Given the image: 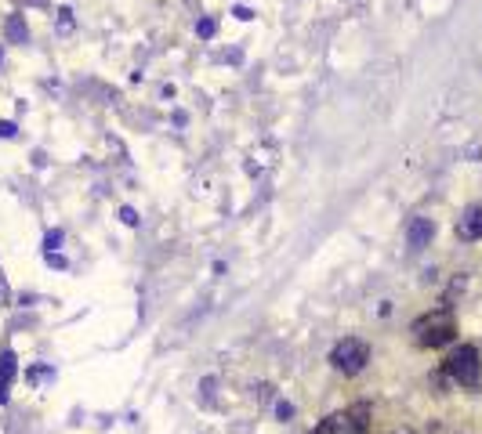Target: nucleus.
<instances>
[{
  "mask_svg": "<svg viewBox=\"0 0 482 434\" xmlns=\"http://www.w3.org/2000/svg\"><path fill=\"white\" fill-rule=\"evenodd\" d=\"M410 333H413V340L421 347H443V344H450L457 337V322H453L450 308H435V312L417 318Z\"/></svg>",
  "mask_w": 482,
  "mask_h": 434,
  "instance_id": "obj_1",
  "label": "nucleus"
},
{
  "mask_svg": "<svg viewBox=\"0 0 482 434\" xmlns=\"http://www.w3.org/2000/svg\"><path fill=\"white\" fill-rule=\"evenodd\" d=\"M443 377L446 380H453V384H460V387H478L482 384V362H478V351L471 344H460L457 351L446 358V365H443Z\"/></svg>",
  "mask_w": 482,
  "mask_h": 434,
  "instance_id": "obj_2",
  "label": "nucleus"
},
{
  "mask_svg": "<svg viewBox=\"0 0 482 434\" xmlns=\"http://www.w3.org/2000/svg\"><path fill=\"white\" fill-rule=\"evenodd\" d=\"M330 362H333V369H341L345 377H355V373H363V365L370 362V347L359 337H345V340L333 344Z\"/></svg>",
  "mask_w": 482,
  "mask_h": 434,
  "instance_id": "obj_3",
  "label": "nucleus"
},
{
  "mask_svg": "<svg viewBox=\"0 0 482 434\" xmlns=\"http://www.w3.org/2000/svg\"><path fill=\"white\" fill-rule=\"evenodd\" d=\"M366 416H370V405L359 402L352 405L345 412H338V416H330V434H366Z\"/></svg>",
  "mask_w": 482,
  "mask_h": 434,
  "instance_id": "obj_4",
  "label": "nucleus"
},
{
  "mask_svg": "<svg viewBox=\"0 0 482 434\" xmlns=\"http://www.w3.org/2000/svg\"><path fill=\"white\" fill-rule=\"evenodd\" d=\"M457 235L464 239V243H475V239H482V203H471L464 214H460Z\"/></svg>",
  "mask_w": 482,
  "mask_h": 434,
  "instance_id": "obj_5",
  "label": "nucleus"
},
{
  "mask_svg": "<svg viewBox=\"0 0 482 434\" xmlns=\"http://www.w3.org/2000/svg\"><path fill=\"white\" fill-rule=\"evenodd\" d=\"M432 235H435V225L428 221V217H413L410 228H406V239H410V250H425L432 243Z\"/></svg>",
  "mask_w": 482,
  "mask_h": 434,
  "instance_id": "obj_6",
  "label": "nucleus"
},
{
  "mask_svg": "<svg viewBox=\"0 0 482 434\" xmlns=\"http://www.w3.org/2000/svg\"><path fill=\"white\" fill-rule=\"evenodd\" d=\"M15 373H18V365H15V351H0V405L8 402V391H11Z\"/></svg>",
  "mask_w": 482,
  "mask_h": 434,
  "instance_id": "obj_7",
  "label": "nucleus"
},
{
  "mask_svg": "<svg viewBox=\"0 0 482 434\" xmlns=\"http://www.w3.org/2000/svg\"><path fill=\"white\" fill-rule=\"evenodd\" d=\"M4 40H8V43H26V40H29V26H26L22 15H8V22H4Z\"/></svg>",
  "mask_w": 482,
  "mask_h": 434,
  "instance_id": "obj_8",
  "label": "nucleus"
},
{
  "mask_svg": "<svg viewBox=\"0 0 482 434\" xmlns=\"http://www.w3.org/2000/svg\"><path fill=\"white\" fill-rule=\"evenodd\" d=\"M196 33H200V36H214V33H218V22H214V18H200V22H196Z\"/></svg>",
  "mask_w": 482,
  "mask_h": 434,
  "instance_id": "obj_9",
  "label": "nucleus"
},
{
  "mask_svg": "<svg viewBox=\"0 0 482 434\" xmlns=\"http://www.w3.org/2000/svg\"><path fill=\"white\" fill-rule=\"evenodd\" d=\"M58 243H62V232H48V239H44L48 253H55V250H58Z\"/></svg>",
  "mask_w": 482,
  "mask_h": 434,
  "instance_id": "obj_10",
  "label": "nucleus"
},
{
  "mask_svg": "<svg viewBox=\"0 0 482 434\" xmlns=\"http://www.w3.org/2000/svg\"><path fill=\"white\" fill-rule=\"evenodd\" d=\"M276 416H280V420H290V416H294V405H290V402H280V405H276Z\"/></svg>",
  "mask_w": 482,
  "mask_h": 434,
  "instance_id": "obj_11",
  "label": "nucleus"
},
{
  "mask_svg": "<svg viewBox=\"0 0 482 434\" xmlns=\"http://www.w3.org/2000/svg\"><path fill=\"white\" fill-rule=\"evenodd\" d=\"M120 217H123V225H131V228L138 225V214H135L131 206H123V210H120Z\"/></svg>",
  "mask_w": 482,
  "mask_h": 434,
  "instance_id": "obj_12",
  "label": "nucleus"
},
{
  "mask_svg": "<svg viewBox=\"0 0 482 434\" xmlns=\"http://www.w3.org/2000/svg\"><path fill=\"white\" fill-rule=\"evenodd\" d=\"M0 138H15V123H0Z\"/></svg>",
  "mask_w": 482,
  "mask_h": 434,
  "instance_id": "obj_13",
  "label": "nucleus"
},
{
  "mask_svg": "<svg viewBox=\"0 0 482 434\" xmlns=\"http://www.w3.org/2000/svg\"><path fill=\"white\" fill-rule=\"evenodd\" d=\"M233 15H236V18H240V22H247V18H250V8H236V11H233Z\"/></svg>",
  "mask_w": 482,
  "mask_h": 434,
  "instance_id": "obj_14",
  "label": "nucleus"
},
{
  "mask_svg": "<svg viewBox=\"0 0 482 434\" xmlns=\"http://www.w3.org/2000/svg\"><path fill=\"white\" fill-rule=\"evenodd\" d=\"M312 434H330V424H319V427L312 430Z\"/></svg>",
  "mask_w": 482,
  "mask_h": 434,
  "instance_id": "obj_15",
  "label": "nucleus"
},
{
  "mask_svg": "<svg viewBox=\"0 0 482 434\" xmlns=\"http://www.w3.org/2000/svg\"><path fill=\"white\" fill-rule=\"evenodd\" d=\"M26 4H36V8H44V4H48V0H26Z\"/></svg>",
  "mask_w": 482,
  "mask_h": 434,
  "instance_id": "obj_16",
  "label": "nucleus"
},
{
  "mask_svg": "<svg viewBox=\"0 0 482 434\" xmlns=\"http://www.w3.org/2000/svg\"><path fill=\"white\" fill-rule=\"evenodd\" d=\"M0 62H4V48H0Z\"/></svg>",
  "mask_w": 482,
  "mask_h": 434,
  "instance_id": "obj_17",
  "label": "nucleus"
}]
</instances>
